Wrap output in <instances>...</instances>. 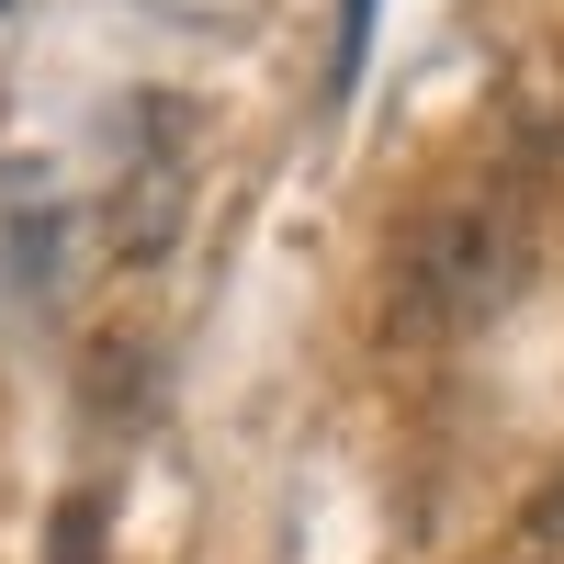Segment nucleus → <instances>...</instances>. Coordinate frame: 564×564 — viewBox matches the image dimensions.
<instances>
[{
    "label": "nucleus",
    "mask_w": 564,
    "mask_h": 564,
    "mask_svg": "<svg viewBox=\"0 0 564 564\" xmlns=\"http://www.w3.org/2000/svg\"><path fill=\"white\" fill-rule=\"evenodd\" d=\"M520 542H531V553H564V475H553V486L520 508Z\"/></svg>",
    "instance_id": "39448f33"
},
{
    "label": "nucleus",
    "mask_w": 564,
    "mask_h": 564,
    "mask_svg": "<svg viewBox=\"0 0 564 564\" xmlns=\"http://www.w3.org/2000/svg\"><path fill=\"white\" fill-rule=\"evenodd\" d=\"M45 564H102V497H68L45 520Z\"/></svg>",
    "instance_id": "20e7f679"
},
{
    "label": "nucleus",
    "mask_w": 564,
    "mask_h": 564,
    "mask_svg": "<svg viewBox=\"0 0 564 564\" xmlns=\"http://www.w3.org/2000/svg\"><path fill=\"white\" fill-rule=\"evenodd\" d=\"M372 12H384V0H339V45H327V90H361V57H372Z\"/></svg>",
    "instance_id": "7ed1b4c3"
},
{
    "label": "nucleus",
    "mask_w": 564,
    "mask_h": 564,
    "mask_svg": "<svg viewBox=\"0 0 564 564\" xmlns=\"http://www.w3.org/2000/svg\"><path fill=\"white\" fill-rule=\"evenodd\" d=\"M531 282V204L520 193H441L395 249V339H463L520 305Z\"/></svg>",
    "instance_id": "f257e3e1"
},
{
    "label": "nucleus",
    "mask_w": 564,
    "mask_h": 564,
    "mask_svg": "<svg viewBox=\"0 0 564 564\" xmlns=\"http://www.w3.org/2000/svg\"><path fill=\"white\" fill-rule=\"evenodd\" d=\"M181 226V170H148V181H124V215H113V249L135 260V249H159Z\"/></svg>",
    "instance_id": "f03ea898"
}]
</instances>
